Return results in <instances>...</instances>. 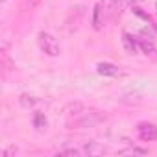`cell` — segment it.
Wrapping results in <instances>:
<instances>
[{
    "label": "cell",
    "instance_id": "cell-1",
    "mask_svg": "<svg viewBox=\"0 0 157 157\" xmlns=\"http://www.w3.org/2000/svg\"><path fill=\"white\" fill-rule=\"evenodd\" d=\"M70 117H74L70 120V126H74V128H91V126L100 124L105 118L104 113H100V111H87L83 107L80 109V113H72Z\"/></svg>",
    "mask_w": 157,
    "mask_h": 157
},
{
    "label": "cell",
    "instance_id": "cell-2",
    "mask_svg": "<svg viewBox=\"0 0 157 157\" xmlns=\"http://www.w3.org/2000/svg\"><path fill=\"white\" fill-rule=\"evenodd\" d=\"M37 43H39V48H41L46 56H50V57H57V56L61 54V46H59L57 39H56L52 33H48V32H39Z\"/></svg>",
    "mask_w": 157,
    "mask_h": 157
},
{
    "label": "cell",
    "instance_id": "cell-3",
    "mask_svg": "<svg viewBox=\"0 0 157 157\" xmlns=\"http://www.w3.org/2000/svg\"><path fill=\"white\" fill-rule=\"evenodd\" d=\"M133 4H135V0H102V6H104V11H105V19H113L117 15H122Z\"/></svg>",
    "mask_w": 157,
    "mask_h": 157
},
{
    "label": "cell",
    "instance_id": "cell-4",
    "mask_svg": "<svg viewBox=\"0 0 157 157\" xmlns=\"http://www.w3.org/2000/svg\"><path fill=\"white\" fill-rule=\"evenodd\" d=\"M137 135H139L140 140L151 142V140L157 139V126L151 124V122H140V124L137 126Z\"/></svg>",
    "mask_w": 157,
    "mask_h": 157
},
{
    "label": "cell",
    "instance_id": "cell-5",
    "mask_svg": "<svg viewBox=\"0 0 157 157\" xmlns=\"http://www.w3.org/2000/svg\"><path fill=\"white\" fill-rule=\"evenodd\" d=\"M122 44H124L126 52L131 54V56L140 50V48H139V37H135V35H131V33H128V32L122 33Z\"/></svg>",
    "mask_w": 157,
    "mask_h": 157
},
{
    "label": "cell",
    "instance_id": "cell-6",
    "mask_svg": "<svg viewBox=\"0 0 157 157\" xmlns=\"http://www.w3.org/2000/svg\"><path fill=\"white\" fill-rule=\"evenodd\" d=\"M105 21L107 19H105L104 6H102V2H98L94 6V10H93V26H94V30H102V26H104Z\"/></svg>",
    "mask_w": 157,
    "mask_h": 157
},
{
    "label": "cell",
    "instance_id": "cell-7",
    "mask_svg": "<svg viewBox=\"0 0 157 157\" xmlns=\"http://www.w3.org/2000/svg\"><path fill=\"white\" fill-rule=\"evenodd\" d=\"M96 70H98V74L109 76V78H115V76H120V74H122L120 68H118L117 65H113V63H98V65H96Z\"/></svg>",
    "mask_w": 157,
    "mask_h": 157
},
{
    "label": "cell",
    "instance_id": "cell-8",
    "mask_svg": "<svg viewBox=\"0 0 157 157\" xmlns=\"http://www.w3.org/2000/svg\"><path fill=\"white\" fill-rule=\"evenodd\" d=\"M139 48H140V52L146 54V56H153V54H157L151 37H148V39H146V37H144V39H139Z\"/></svg>",
    "mask_w": 157,
    "mask_h": 157
},
{
    "label": "cell",
    "instance_id": "cell-9",
    "mask_svg": "<svg viewBox=\"0 0 157 157\" xmlns=\"http://www.w3.org/2000/svg\"><path fill=\"white\" fill-rule=\"evenodd\" d=\"M33 126H35V129H37V131H44V129H46V126H48V120H46L44 113H41V111H35V115H33Z\"/></svg>",
    "mask_w": 157,
    "mask_h": 157
},
{
    "label": "cell",
    "instance_id": "cell-10",
    "mask_svg": "<svg viewBox=\"0 0 157 157\" xmlns=\"http://www.w3.org/2000/svg\"><path fill=\"white\" fill-rule=\"evenodd\" d=\"M83 151H85V153H89V155H100V153H104V151H105V148H104V146H100L98 142H89V144H85Z\"/></svg>",
    "mask_w": 157,
    "mask_h": 157
},
{
    "label": "cell",
    "instance_id": "cell-11",
    "mask_svg": "<svg viewBox=\"0 0 157 157\" xmlns=\"http://www.w3.org/2000/svg\"><path fill=\"white\" fill-rule=\"evenodd\" d=\"M118 153H120V155H146L148 150H144V148H137V146H131V148L120 150Z\"/></svg>",
    "mask_w": 157,
    "mask_h": 157
},
{
    "label": "cell",
    "instance_id": "cell-12",
    "mask_svg": "<svg viewBox=\"0 0 157 157\" xmlns=\"http://www.w3.org/2000/svg\"><path fill=\"white\" fill-rule=\"evenodd\" d=\"M21 104H22V105H26V107H32V105H35V104H37V100H35L33 96L22 94V96H21Z\"/></svg>",
    "mask_w": 157,
    "mask_h": 157
},
{
    "label": "cell",
    "instance_id": "cell-13",
    "mask_svg": "<svg viewBox=\"0 0 157 157\" xmlns=\"http://www.w3.org/2000/svg\"><path fill=\"white\" fill-rule=\"evenodd\" d=\"M24 2H26V6H28L30 10H35V8L41 4V0H24Z\"/></svg>",
    "mask_w": 157,
    "mask_h": 157
},
{
    "label": "cell",
    "instance_id": "cell-14",
    "mask_svg": "<svg viewBox=\"0 0 157 157\" xmlns=\"http://www.w3.org/2000/svg\"><path fill=\"white\" fill-rule=\"evenodd\" d=\"M2 2H6V0H2Z\"/></svg>",
    "mask_w": 157,
    "mask_h": 157
},
{
    "label": "cell",
    "instance_id": "cell-15",
    "mask_svg": "<svg viewBox=\"0 0 157 157\" xmlns=\"http://www.w3.org/2000/svg\"><path fill=\"white\" fill-rule=\"evenodd\" d=\"M155 6H157V4H155Z\"/></svg>",
    "mask_w": 157,
    "mask_h": 157
}]
</instances>
